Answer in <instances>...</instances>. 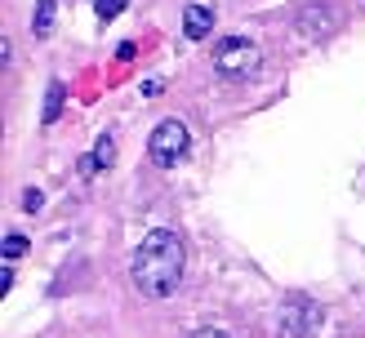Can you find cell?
I'll return each mask as SVG.
<instances>
[{
    "instance_id": "7",
    "label": "cell",
    "mask_w": 365,
    "mask_h": 338,
    "mask_svg": "<svg viewBox=\"0 0 365 338\" xmlns=\"http://www.w3.org/2000/svg\"><path fill=\"white\" fill-rule=\"evenodd\" d=\"M63 102H67V85L63 80H49V89H45V112H41V120L45 125H53L63 116Z\"/></svg>"
},
{
    "instance_id": "13",
    "label": "cell",
    "mask_w": 365,
    "mask_h": 338,
    "mask_svg": "<svg viewBox=\"0 0 365 338\" xmlns=\"http://www.w3.org/2000/svg\"><path fill=\"white\" fill-rule=\"evenodd\" d=\"M76 174H81V178H94V174H98V160H94V152L76 160Z\"/></svg>"
},
{
    "instance_id": "16",
    "label": "cell",
    "mask_w": 365,
    "mask_h": 338,
    "mask_svg": "<svg viewBox=\"0 0 365 338\" xmlns=\"http://www.w3.org/2000/svg\"><path fill=\"white\" fill-rule=\"evenodd\" d=\"M352 9H365V0H352Z\"/></svg>"
},
{
    "instance_id": "11",
    "label": "cell",
    "mask_w": 365,
    "mask_h": 338,
    "mask_svg": "<svg viewBox=\"0 0 365 338\" xmlns=\"http://www.w3.org/2000/svg\"><path fill=\"white\" fill-rule=\"evenodd\" d=\"M27 254V236L23 231H14V236H5V258L14 263V258H23Z\"/></svg>"
},
{
    "instance_id": "14",
    "label": "cell",
    "mask_w": 365,
    "mask_h": 338,
    "mask_svg": "<svg viewBox=\"0 0 365 338\" xmlns=\"http://www.w3.org/2000/svg\"><path fill=\"white\" fill-rule=\"evenodd\" d=\"M9 290H14V272L5 267V272H0V294H9Z\"/></svg>"
},
{
    "instance_id": "1",
    "label": "cell",
    "mask_w": 365,
    "mask_h": 338,
    "mask_svg": "<svg viewBox=\"0 0 365 338\" xmlns=\"http://www.w3.org/2000/svg\"><path fill=\"white\" fill-rule=\"evenodd\" d=\"M182 267H187V249H182V236L170 227H156L143 236V245L134 249L130 276L148 298H170L182 280Z\"/></svg>"
},
{
    "instance_id": "8",
    "label": "cell",
    "mask_w": 365,
    "mask_h": 338,
    "mask_svg": "<svg viewBox=\"0 0 365 338\" xmlns=\"http://www.w3.org/2000/svg\"><path fill=\"white\" fill-rule=\"evenodd\" d=\"M53 14H58V0H41L36 14H31V31L36 36H49L53 31Z\"/></svg>"
},
{
    "instance_id": "3",
    "label": "cell",
    "mask_w": 365,
    "mask_h": 338,
    "mask_svg": "<svg viewBox=\"0 0 365 338\" xmlns=\"http://www.w3.org/2000/svg\"><path fill=\"white\" fill-rule=\"evenodd\" d=\"M321 320H325L321 302L303 298V294H289V298L281 302V316H277V334H281V338H312V334L321 329Z\"/></svg>"
},
{
    "instance_id": "10",
    "label": "cell",
    "mask_w": 365,
    "mask_h": 338,
    "mask_svg": "<svg viewBox=\"0 0 365 338\" xmlns=\"http://www.w3.org/2000/svg\"><path fill=\"white\" fill-rule=\"evenodd\" d=\"M125 5H130V0H94V9H98V18H103V23H112V18H120V14H125Z\"/></svg>"
},
{
    "instance_id": "5",
    "label": "cell",
    "mask_w": 365,
    "mask_h": 338,
    "mask_svg": "<svg viewBox=\"0 0 365 338\" xmlns=\"http://www.w3.org/2000/svg\"><path fill=\"white\" fill-rule=\"evenodd\" d=\"M187 142H192V134H187L182 120H160L152 130V138H148V152H152V160L160 169H174L178 160L187 156Z\"/></svg>"
},
{
    "instance_id": "4",
    "label": "cell",
    "mask_w": 365,
    "mask_h": 338,
    "mask_svg": "<svg viewBox=\"0 0 365 338\" xmlns=\"http://www.w3.org/2000/svg\"><path fill=\"white\" fill-rule=\"evenodd\" d=\"M343 23V9L334 5V0H307V5L299 9L294 27H299V41L312 45V41H325V36H334Z\"/></svg>"
},
{
    "instance_id": "2",
    "label": "cell",
    "mask_w": 365,
    "mask_h": 338,
    "mask_svg": "<svg viewBox=\"0 0 365 338\" xmlns=\"http://www.w3.org/2000/svg\"><path fill=\"white\" fill-rule=\"evenodd\" d=\"M263 63V49L250 41V36H223V41L214 45V71L227 80H245L254 76Z\"/></svg>"
},
{
    "instance_id": "9",
    "label": "cell",
    "mask_w": 365,
    "mask_h": 338,
    "mask_svg": "<svg viewBox=\"0 0 365 338\" xmlns=\"http://www.w3.org/2000/svg\"><path fill=\"white\" fill-rule=\"evenodd\" d=\"M94 160H98V169H107V165L116 160V138H112V134H103V138L94 142Z\"/></svg>"
},
{
    "instance_id": "6",
    "label": "cell",
    "mask_w": 365,
    "mask_h": 338,
    "mask_svg": "<svg viewBox=\"0 0 365 338\" xmlns=\"http://www.w3.org/2000/svg\"><path fill=\"white\" fill-rule=\"evenodd\" d=\"M182 31H187V41H205V36L214 31V9L187 5V14H182Z\"/></svg>"
},
{
    "instance_id": "15",
    "label": "cell",
    "mask_w": 365,
    "mask_h": 338,
    "mask_svg": "<svg viewBox=\"0 0 365 338\" xmlns=\"http://www.w3.org/2000/svg\"><path fill=\"white\" fill-rule=\"evenodd\" d=\"M192 338H227L223 329H200V334H192Z\"/></svg>"
},
{
    "instance_id": "12",
    "label": "cell",
    "mask_w": 365,
    "mask_h": 338,
    "mask_svg": "<svg viewBox=\"0 0 365 338\" xmlns=\"http://www.w3.org/2000/svg\"><path fill=\"white\" fill-rule=\"evenodd\" d=\"M23 209H27V213H41V209H45V191L27 187V191H23Z\"/></svg>"
}]
</instances>
